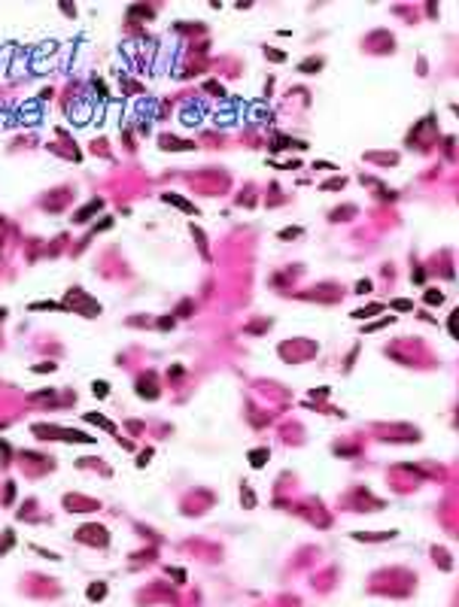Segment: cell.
<instances>
[{"label":"cell","mask_w":459,"mask_h":607,"mask_svg":"<svg viewBox=\"0 0 459 607\" xmlns=\"http://www.w3.org/2000/svg\"><path fill=\"white\" fill-rule=\"evenodd\" d=\"M76 541H88V544H95V546H107L110 544V534L107 528H100V525H85L76 531Z\"/></svg>","instance_id":"6da1fadb"},{"label":"cell","mask_w":459,"mask_h":607,"mask_svg":"<svg viewBox=\"0 0 459 607\" xmlns=\"http://www.w3.org/2000/svg\"><path fill=\"white\" fill-rule=\"evenodd\" d=\"M137 395L140 398H146V401H152V398H158V386H155V373H143V377L137 380Z\"/></svg>","instance_id":"7a4b0ae2"},{"label":"cell","mask_w":459,"mask_h":607,"mask_svg":"<svg viewBox=\"0 0 459 607\" xmlns=\"http://www.w3.org/2000/svg\"><path fill=\"white\" fill-rule=\"evenodd\" d=\"M100 207H103L100 201H92V204H88V207H82V210H76V216H73V222H76V225H85V222H88V219H92V216H95V212H98Z\"/></svg>","instance_id":"3957f363"},{"label":"cell","mask_w":459,"mask_h":607,"mask_svg":"<svg viewBox=\"0 0 459 607\" xmlns=\"http://www.w3.org/2000/svg\"><path fill=\"white\" fill-rule=\"evenodd\" d=\"M61 440H67V443H95V437H88L82 431H73V428H61Z\"/></svg>","instance_id":"277c9868"},{"label":"cell","mask_w":459,"mask_h":607,"mask_svg":"<svg viewBox=\"0 0 459 607\" xmlns=\"http://www.w3.org/2000/svg\"><path fill=\"white\" fill-rule=\"evenodd\" d=\"M164 201H167V204H173V207H180V210H186V212H192V216H198V207H192L186 198H180V194H170V191H167V194H164Z\"/></svg>","instance_id":"5b68a950"},{"label":"cell","mask_w":459,"mask_h":607,"mask_svg":"<svg viewBox=\"0 0 459 607\" xmlns=\"http://www.w3.org/2000/svg\"><path fill=\"white\" fill-rule=\"evenodd\" d=\"M82 419H85V422H95V425H100V428H103V431H110V434L116 431V425H113L110 419H103L100 413H82Z\"/></svg>","instance_id":"8992f818"},{"label":"cell","mask_w":459,"mask_h":607,"mask_svg":"<svg viewBox=\"0 0 459 607\" xmlns=\"http://www.w3.org/2000/svg\"><path fill=\"white\" fill-rule=\"evenodd\" d=\"M92 392H95V398H107V395H110V383L95 380V383H92Z\"/></svg>","instance_id":"52a82bcc"},{"label":"cell","mask_w":459,"mask_h":607,"mask_svg":"<svg viewBox=\"0 0 459 607\" xmlns=\"http://www.w3.org/2000/svg\"><path fill=\"white\" fill-rule=\"evenodd\" d=\"M264 458H268V450H259V453L253 450V453H250V465H253V468H262Z\"/></svg>","instance_id":"ba28073f"},{"label":"cell","mask_w":459,"mask_h":607,"mask_svg":"<svg viewBox=\"0 0 459 607\" xmlns=\"http://www.w3.org/2000/svg\"><path fill=\"white\" fill-rule=\"evenodd\" d=\"M103 592H107V586H103V583H95L92 589H88V598H92V601H100Z\"/></svg>","instance_id":"9c48e42d"},{"label":"cell","mask_w":459,"mask_h":607,"mask_svg":"<svg viewBox=\"0 0 459 607\" xmlns=\"http://www.w3.org/2000/svg\"><path fill=\"white\" fill-rule=\"evenodd\" d=\"M12 544H15V534H12V531H3V541H0V556H3Z\"/></svg>","instance_id":"30bf717a"},{"label":"cell","mask_w":459,"mask_h":607,"mask_svg":"<svg viewBox=\"0 0 459 607\" xmlns=\"http://www.w3.org/2000/svg\"><path fill=\"white\" fill-rule=\"evenodd\" d=\"M374 313H380V304H371V307H365V310L353 313V316H356V319H368V316H374Z\"/></svg>","instance_id":"8fae6325"},{"label":"cell","mask_w":459,"mask_h":607,"mask_svg":"<svg viewBox=\"0 0 459 607\" xmlns=\"http://www.w3.org/2000/svg\"><path fill=\"white\" fill-rule=\"evenodd\" d=\"M192 234H195V240H198V246H201V255H207V243H204V231H201V228H195V225H192Z\"/></svg>","instance_id":"7c38bea8"},{"label":"cell","mask_w":459,"mask_h":607,"mask_svg":"<svg viewBox=\"0 0 459 607\" xmlns=\"http://www.w3.org/2000/svg\"><path fill=\"white\" fill-rule=\"evenodd\" d=\"M447 328L453 331V337H456V340H459V310H456V313L450 316V322H447Z\"/></svg>","instance_id":"4fadbf2b"},{"label":"cell","mask_w":459,"mask_h":607,"mask_svg":"<svg viewBox=\"0 0 459 607\" xmlns=\"http://www.w3.org/2000/svg\"><path fill=\"white\" fill-rule=\"evenodd\" d=\"M149 458H152V450H143V453H140V458H137V468H146Z\"/></svg>","instance_id":"5bb4252c"},{"label":"cell","mask_w":459,"mask_h":607,"mask_svg":"<svg viewBox=\"0 0 459 607\" xmlns=\"http://www.w3.org/2000/svg\"><path fill=\"white\" fill-rule=\"evenodd\" d=\"M426 301H429V304H441V301H444V295L435 292V289H429V292H426Z\"/></svg>","instance_id":"9a60e30c"},{"label":"cell","mask_w":459,"mask_h":607,"mask_svg":"<svg viewBox=\"0 0 459 607\" xmlns=\"http://www.w3.org/2000/svg\"><path fill=\"white\" fill-rule=\"evenodd\" d=\"M55 370V364L52 362H46V364H33V373H52Z\"/></svg>","instance_id":"2e32d148"},{"label":"cell","mask_w":459,"mask_h":607,"mask_svg":"<svg viewBox=\"0 0 459 607\" xmlns=\"http://www.w3.org/2000/svg\"><path fill=\"white\" fill-rule=\"evenodd\" d=\"M298 234H301V228H286L280 237H283V240H292V237H298Z\"/></svg>","instance_id":"e0dca14e"},{"label":"cell","mask_w":459,"mask_h":607,"mask_svg":"<svg viewBox=\"0 0 459 607\" xmlns=\"http://www.w3.org/2000/svg\"><path fill=\"white\" fill-rule=\"evenodd\" d=\"M368 292H371V282H368V279H362V282L356 285V295H368Z\"/></svg>","instance_id":"ac0fdd59"},{"label":"cell","mask_w":459,"mask_h":607,"mask_svg":"<svg viewBox=\"0 0 459 607\" xmlns=\"http://www.w3.org/2000/svg\"><path fill=\"white\" fill-rule=\"evenodd\" d=\"M320 64H323L320 58H313V61H307V64H301V73H304V70H320Z\"/></svg>","instance_id":"d6986e66"},{"label":"cell","mask_w":459,"mask_h":607,"mask_svg":"<svg viewBox=\"0 0 459 607\" xmlns=\"http://www.w3.org/2000/svg\"><path fill=\"white\" fill-rule=\"evenodd\" d=\"M167 574H170L173 580H180V583L186 580V571H180V568H170V571H167Z\"/></svg>","instance_id":"ffe728a7"},{"label":"cell","mask_w":459,"mask_h":607,"mask_svg":"<svg viewBox=\"0 0 459 607\" xmlns=\"http://www.w3.org/2000/svg\"><path fill=\"white\" fill-rule=\"evenodd\" d=\"M393 307H395V310H411V301H404V298H398V301H393Z\"/></svg>","instance_id":"44dd1931"},{"label":"cell","mask_w":459,"mask_h":607,"mask_svg":"<svg viewBox=\"0 0 459 607\" xmlns=\"http://www.w3.org/2000/svg\"><path fill=\"white\" fill-rule=\"evenodd\" d=\"M243 504H246V507H253V504H256V498H253V492H250V489H243Z\"/></svg>","instance_id":"7402d4cb"},{"label":"cell","mask_w":459,"mask_h":607,"mask_svg":"<svg viewBox=\"0 0 459 607\" xmlns=\"http://www.w3.org/2000/svg\"><path fill=\"white\" fill-rule=\"evenodd\" d=\"M95 88H98V94H100V97H103V100H107V85H103V82H100V79H95Z\"/></svg>","instance_id":"603a6c76"},{"label":"cell","mask_w":459,"mask_h":607,"mask_svg":"<svg viewBox=\"0 0 459 607\" xmlns=\"http://www.w3.org/2000/svg\"><path fill=\"white\" fill-rule=\"evenodd\" d=\"M189 310H192V304H189V301H186V304H180V310H176V319H183Z\"/></svg>","instance_id":"cb8c5ba5"},{"label":"cell","mask_w":459,"mask_h":607,"mask_svg":"<svg viewBox=\"0 0 459 607\" xmlns=\"http://www.w3.org/2000/svg\"><path fill=\"white\" fill-rule=\"evenodd\" d=\"M268 58H271V61H283V52H274V49H268Z\"/></svg>","instance_id":"d4e9b609"},{"label":"cell","mask_w":459,"mask_h":607,"mask_svg":"<svg viewBox=\"0 0 459 607\" xmlns=\"http://www.w3.org/2000/svg\"><path fill=\"white\" fill-rule=\"evenodd\" d=\"M158 328H164V331L173 328V319H162V322H158Z\"/></svg>","instance_id":"484cf974"},{"label":"cell","mask_w":459,"mask_h":607,"mask_svg":"<svg viewBox=\"0 0 459 607\" xmlns=\"http://www.w3.org/2000/svg\"><path fill=\"white\" fill-rule=\"evenodd\" d=\"M3 316H6V310H3V307H0V322H3Z\"/></svg>","instance_id":"4316f807"}]
</instances>
